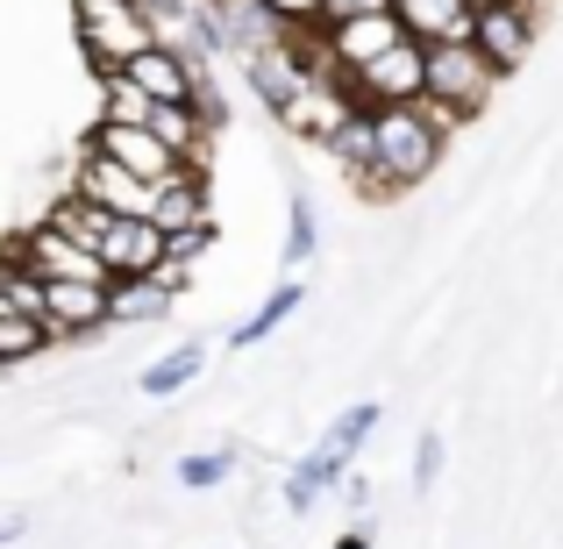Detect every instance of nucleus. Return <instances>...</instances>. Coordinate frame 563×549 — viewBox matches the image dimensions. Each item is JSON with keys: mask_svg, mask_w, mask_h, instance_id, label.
Returning a JSON list of instances; mask_svg holds the SVG:
<instances>
[{"mask_svg": "<svg viewBox=\"0 0 563 549\" xmlns=\"http://www.w3.org/2000/svg\"><path fill=\"white\" fill-rule=\"evenodd\" d=\"M378 421H385L378 399H357V407H343V414L329 421V436H321V442H329L335 457H350V464H357V450L372 442V428H378Z\"/></svg>", "mask_w": 563, "mask_h": 549, "instance_id": "obj_23", "label": "nucleus"}, {"mask_svg": "<svg viewBox=\"0 0 563 549\" xmlns=\"http://www.w3.org/2000/svg\"><path fill=\"white\" fill-rule=\"evenodd\" d=\"M372 143H378V200H393V193L435 179L450 136H435L413 108H372Z\"/></svg>", "mask_w": 563, "mask_h": 549, "instance_id": "obj_1", "label": "nucleus"}, {"mask_svg": "<svg viewBox=\"0 0 563 549\" xmlns=\"http://www.w3.org/2000/svg\"><path fill=\"white\" fill-rule=\"evenodd\" d=\"M43 221H51V229H65L71 235V243H86V250H93V257H100V243H108V207H100V200H86V193H57V200H51V215H43Z\"/></svg>", "mask_w": 563, "mask_h": 549, "instance_id": "obj_19", "label": "nucleus"}, {"mask_svg": "<svg viewBox=\"0 0 563 549\" xmlns=\"http://www.w3.org/2000/svg\"><path fill=\"white\" fill-rule=\"evenodd\" d=\"M435 479H442V436L428 428V436L413 442V493H435Z\"/></svg>", "mask_w": 563, "mask_h": 549, "instance_id": "obj_27", "label": "nucleus"}, {"mask_svg": "<svg viewBox=\"0 0 563 549\" xmlns=\"http://www.w3.org/2000/svg\"><path fill=\"white\" fill-rule=\"evenodd\" d=\"M350 108H357V100H350V86H343V79H307L300 94L278 108V122H286L292 136H307V143H329V129L343 122Z\"/></svg>", "mask_w": 563, "mask_h": 549, "instance_id": "obj_12", "label": "nucleus"}, {"mask_svg": "<svg viewBox=\"0 0 563 549\" xmlns=\"http://www.w3.org/2000/svg\"><path fill=\"white\" fill-rule=\"evenodd\" d=\"M8 250H14V257H22L36 278H93V286H108V264H100L86 243H71L65 229H51V221H36L29 235H14Z\"/></svg>", "mask_w": 563, "mask_h": 549, "instance_id": "obj_8", "label": "nucleus"}, {"mask_svg": "<svg viewBox=\"0 0 563 549\" xmlns=\"http://www.w3.org/2000/svg\"><path fill=\"white\" fill-rule=\"evenodd\" d=\"M286 264H307L321 250V215H314V193H292L286 200Z\"/></svg>", "mask_w": 563, "mask_h": 549, "instance_id": "obj_24", "label": "nucleus"}, {"mask_svg": "<svg viewBox=\"0 0 563 549\" xmlns=\"http://www.w3.org/2000/svg\"><path fill=\"white\" fill-rule=\"evenodd\" d=\"M221 29H229V51L235 57H257L272 51V43H286V29H278V14L264 8V0H214Z\"/></svg>", "mask_w": 563, "mask_h": 549, "instance_id": "obj_18", "label": "nucleus"}, {"mask_svg": "<svg viewBox=\"0 0 563 549\" xmlns=\"http://www.w3.org/2000/svg\"><path fill=\"white\" fill-rule=\"evenodd\" d=\"M93 151H108L122 172H136V179H151V186H165L172 172H186L179 157H172V143H157L151 129H122V122H93Z\"/></svg>", "mask_w": 563, "mask_h": 549, "instance_id": "obj_10", "label": "nucleus"}, {"mask_svg": "<svg viewBox=\"0 0 563 549\" xmlns=\"http://www.w3.org/2000/svg\"><path fill=\"white\" fill-rule=\"evenodd\" d=\"M229 471H235V442H214V450L179 457V485H186V493H214Z\"/></svg>", "mask_w": 563, "mask_h": 549, "instance_id": "obj_26", "label": "nucleus"}, {"mask_svg": "<svg viewBox=\"0 0 563 549\" xmlns=\"http://www.w3.org/2000/svg\"><path fill=\"white\" fill-rule=\"evenodd\" d=\"M428 94H435L456 122H471V114L493 108L499 72H493V57H485L478 43H435V51H428Z\"/></svg>", "mask_w": 563, "mask_h": 549, "instance_id": "obj_3", "label": "nucleus"}, {"mask_svg": "<svg viewBox=\"0 0 563 549\" xmlns=\"http://www.w3.org/2000/svg\"><path fill=\"white\" fill-rule=\"evenodd\" d=\"M43 329H51V343H79V336L108 329V286H93V278H43Z\"/></svg>", "mask_w": 563, "mask_h": 549, "instance_id": "obj_7", "label": "nucleus"}, {"mask_svg": "<svg viewBox=\"0 0 563 549\" xmlns=\"http://www.w3.org/2000/svg\"><path fill=\"white\" fill-rule=\"evenodd\" d=\"M43 350H51V329H43V321H29V315H0V371L43 358Z\"/></svg>", "mask_w": 563, "mask_h": 549, "instance_id": "obj_25", "label": "nucleus"}, {"mask_svg": "<svg viewBox=\"0 0 563 549\" xmlns=\"http://www.w3.org/2000/svg\"><path fill=\"white\" fill-rule=\"evenodd\" d=\"M393 14L421 51H435V43H471V14L478 8H464V0H393Z\"/></svg>", "mask_w": 563, "mask_h": 549, "instance_id": "obj_13", "label": "nucleus"}, {"mask_svg": "<svg viewBox=\"0 0 563 549\" xmlns=\"http://www.w3.org/2000/svg\"><path fill=\"white\" fill-rule=\"evenodd\" d=\"M378 8H393V0H321V29L350 22V14H378Z\"/></svg>", "mask_w": 563, "mask_h": 549, "instance_id": "obj_29", "label": "nucleus"}, {"mask_svg": "<svg viewBox=\"0 0 563 549\" xmlns=\"http://www.w3.org/2000/svg\"><path fill=\"white\" fill-rule=\"evenodd\" d=\"M71 22H79V51L93 57L100 72H122L136 51L157 43V22L136 0H71Z\"/></svg>", "mask_w": 563, "mask_h": 549, "instance_id": "obj_2", "label": "nucleus"}, {"mask_svg": "<svg viewBox=\"0 0 563 549\" xmlns=\"http://www.w3.org/2000/svg\"><path fill=\"white\" fill-rule=\"evenodd\" d=\"M200 371H207V343H179L172 358L143 364V378H136V385H143L151 399H172V393H186V385L200 378Z\"/></svg>", "mask_w": 563, "mask_h": 549, "instance_id": "obj_21", "label": "nucleus"}, {"mask_svg": "<svg viewBox=\"0 0 563 549\" xmlns=\"http://www.w3.org/2000/svg\"><path fill=\"white\" fill-rule=\"evenodd\" d=\"M300 300H307V286H300V278H278V286L264 293V307H257V315H250L243 329L229 336V350H257V343H264L272 329H286V321L300 315Z\"/></svg>", "mask_w": 563, "mask_h": 549, "instance_id": "obj_20", "label": "nucleus"}, {"mask_svg": "<svg viewBox=\"0 0 563 549\" xmlns=\"http://www.w3.org/2000/svg\"><path fill=\"white\" fill-rule=\"evenodd\" d=\"M29 536V521H22V514H8V521H0V549H8V542H22Z\"/></svg>", "mask_w": 563, "mask_h": 549, "instance_id": "obj_31", "label": "nucleus"}, {"mask_svg": "<svg viewBox=\"0 0 563 549\" xmlns=\"http://www.w3.org/2000/svg\"><path fill=\"white\" fill-rule=\"evenodd\" d=\"M264 8L278 14V29H286V36H307V29H321V0H264Z\"/></svg>", "mask_w": 563, "mask_h": 549, "instance_id": "obj_28", "label": "nucleus"}, {"mask_svg": "<svg viewBox=\"0 0 563 549\" xmlns=\"http://www.w3.org/2000/svg\"><path fill=\"white\" fill-rule=\"evenodd\" d=\"M179 293L165 278H108V329H143V321H165Z\"/></svg>", "mask_w": 563, "mask_h": 549, "instance_id": "obj_15", "label": "nucleus"}, {"mask_svg": "<svg viewBox=\"0 0 563 549\" xmlns=\"http://www.w3.org/2000/svg\"><path fill=\"white\" fill-rule=\"evenodd\" d=\"M350 100L357 108H413V100L428 94V51L413 36H399L393 51H378L372 65H357L350 72Z\"/></svg>", "mask_w": 563, "mask_h": 549, "instance_id": "obj_4", "label": "nucleus"}, {"mask_svg": "<svg viewBox=\"0 0 563 549\" xmlns=\"http://www.w3.org/2000/svg\"><path fill=\"white\" fill-rule=\"evenodd\" d=\"M100 264H108V278H151L165 264V229L143 215H114L108 243H100Z\"/></svg>", "mask_w": 563, "mask_h": 549, "instance_id": "obj_11", "label": "nucleus"}, {"mask_svg": "<svg viewBox=\"0 0 563 549\" xmlns=\"http://www.w3.org/2000/svg\"><path fill=\"white\" fill-rule=\"evenodd\" d=\"M413 114H421V122H428V129H435V136H450V129H464V122H456V114H450V108H442V100H435V94H421V100H413Z\"/></svg>", "mask_w": 563, "mask_h": 549, "instance_id": "obj_30", "label": "nucleus"}, {"mask_svg": "<svg viewBox=\"0 0 563 549\" xmlns=\"http://www.w3.org/2000/svg\"><path fill=\"white\" fill-rule=\"evenodd\" d=\"M151 221L157 229H192V221H214V193H207V172H172L165 186H157V207H151Z\"/></svg>", "mask_w": 563, "mask_h": 549, "instance_id": "obj_17", "label": "nucleus"}, {"mask_svg": "<svg viewBox=\"0 0 563 549\" xmlns=\"http://www.w3.org/2000/svg\"><path fill=\"white\" fill-rule=\"evenodd\" d=\"M343 471H350V457H335L329 442H314V450L300 457V464L286 471V485H278V499H286V514H314L321 499L343 485Z\"/></svg>", "mask_w": 563, "mask_h": 549, "instance_id": "obj_14", "label": "nucleus"}, {"mask_svg": "<svg viewBox=\"0 0 563 549\" xmlns=\"http://www.w3.org/2000/svg\"><path fill=\"white\" fill-rule=\"evenodd\" d=\"M335 549H372V536H364V528H343V536H335Z\"/></svg>", "mask_w": 563, "mask_h": 549, "instance_id": "obj_32", "label": "nucleus"}, {"mask_svg": "<svg viewBox=\"0 0 563 549\" xmlns=\"http://www.w3.org/2000/svg\"><path fill=\"white\" fill-rule=\"evenodd\" d=\"M122 72H129V79H136V86H143L151 100H172V108H186V100L200 94V79H207V72L192 65V57L179 51V43H165V36H157L151 51H136V57H129Z\"/></svg>", "mask_w": 563, "mask_h": 549, "instance_id": "obj_9", "label": "nucleus"}, {"mask_svg": "<svg viewBox=\"0 0 563 549\" xmlns=\"http://www.w3.org/2000/svg\"><path fill=\"white\" fill-rule=\"evenodd\" d=\"M464 8H499V0H464Z\"/></svg>", "mask_w": 563, "mask_h": 549, "instance_id": "obj_33", "label": "nucleus"}, {"mask_svg": "<svg viewBox=\"0 0 563 549\" xmlns=\"http://www.w3.org/2000/svg\"><path fill=\"white\" fill-rule=\"evenodd\" d=\"M151 108L157 100L143 94L129 72H100V122H122V129H143L151 122Z\"/></svg>", "mask_w": 563, "mask_h": 549, "instance_id": "obj_22", "label": "nucleus"}, {"mask_svg": "<svg viewBox=\"0 0 563 549\" xmlns=\"http://www.w3.org/2000/svg\"><path fill=\"white\" fill-rule=\"evenodd\" d=\"M536 36H542V14L528 8V0H499V8H478V14H471V43H478V51L493 57L499 79L528 65Z\"/></svg>", "mask_w": 563, "mask_h": 549, "instance_id": "obj_5", "label": "nucleus"}, {"mask_svg": "<svg viewBox=\"0 0 563 549\" xmlns=\"http://www.w3.org/2000/svg\"><path fill=\"white\" fill-rule=\"evenodd\" d=\"M329 157H335V165H343L350 179H357V186L378 200V143H372V108H350L343 122L329 129Z\"/></svg>", "mask_w": 563, "mask_h": 549, "instance_id": "obj_16", "label": "nucleus"}, {"mask_svg": "<svg viewBox=\"0 0 563 549\" xmlns=\"http://www.w3.org/2000/svg\"><path fill=\"white\" fill-rule=\"evenodd\" d=\"M71 193H86V200H100L108 215H143L151 221V207H157V186L151 179H136V172H122L108 151H93L86 143L79 151V172H71Z\"/></svg>", "mask_w": 563, "mask_h": 549, "instance_id": "obj_6", "label": "nucleus"}]
</instances>
